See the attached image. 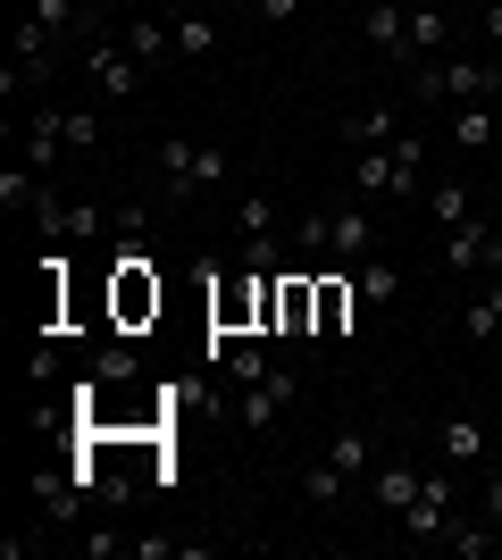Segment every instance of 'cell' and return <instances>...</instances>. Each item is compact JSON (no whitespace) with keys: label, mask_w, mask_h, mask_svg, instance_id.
Wrapping results in <instances>:
<instances>
[{"label":"cell","mask_w":502,"mask_h":560,"mask_svg":"<svg viewBox=\"0 0 502 560\" xmlns=\"http://www.w3.org/2000/svg\"><path fill=\"white\" fill-rule=\"evenodd\" d=\"M410 93H419V109H435V101H444V109H469V101L502 93V68H486V59H453V50H444V59H419V68H410Z\"/></svg>","instance_id":"cell-1"},{"label":"cell","mask_w":502,"mask_h":560,"mask_svg":"<svg viewBox=\"0 0 502 560\" xmlns=\"http://www.w3.org/2000/svg\"><path fill=\"white\" fill-rule=\"evenodd\" d=\"M126 552H135V560H167V552H185V544H176V536H135Z\"/></svg>","instance_id":"cell-28"},{"label":"cell","mask_w":502,"mask_h":560,"mask_svg":"<svg viewBox=\"0 0 502 560\" xmlns=\"http://www.w3.org/2000/svg\"><path fill=\"white\" fill-rule=\"evenodd\" d=\"M486 210V201H478V192H469V185H460V176H444V185H428V218H435V226H460V218H478Z\"/></svg>","instance_id":"cell-18"},{"label":"cell","mask_w":502,"mask_h":560,"mask_svg":"<svg viewBox=\"0 0 502 560\" xmlns=\"http://www.w3.org/2000/svg\"><path fill=\"white\" fill-rule=\"evenodd\" d=\"M385 151H394V201H410L419 176H428V135H394Z\"/></svg>","instance_id":"cell-16"},{"label":"cell","mask_w":502,"mask_h":560,"mask_svg":"<svg viewBox=\"0 0 502 560\" xmlns=\"http://www.w3.org/2000/svg\"><path fill=\"white\" fill-rule=\"evenodd\" d=\"M118 43L135 50L143 68H167V59H176V25H167V18H135V25L118 34Z\"/></svg>","instance_id":"cell-14"},{"label":"cell","mask_w":502,"mask_h":560,"mask_svg":"<svg viewBox=\"0 0 502 560\" xmlns=\"http://www.w3.org/2000/svg\"><path fill=\"white\" fill-rule=\"evenodd\" d=\"M84 84H93L101 101H135V93H143V59L101 34V43H84Z\"/></svg>","instance_id":"cell-4"},{"label":"cell","mask_w":502,"mask_h":560,"mask_svg":"<svg viewBox=\"0 0 502 560\" xmlns=\"http://www.w3.org/2000/svg\"><path fill=\"white\" fill-rule=\"evenodd\" d=\"M218 369H226V385L243 394V385H260L277 360H268V343H226V351H218Z\"/></svg>","instance_id":"cell-19"},{"label":"cell","mask_w":502,"mask_h":560,"mask_svg":"<svg viewBox=\"0 0 502 560\" xmlns=\"http://www.w3.org/2000/svg\"><path fill=\"white\" fill-rule=\"evenodd\" d=\"M167 9H210V0H167Z\"/></svg>","instance_id":"cell-34"},{"label":"cell","mask_w":502,"mask_h":560,"mask_svg":"<svg viewBox=\"0 0 502 560\" xmlns=\"http://www.w3.org/2000/svg\"><path fill=\"white\" fill-rule=\"evenodd\" d=\"M402 536H410V544H444V536H453V468H444V460L428 468L419 502L402 511Z\"/></svg>","instance_id":"cell-5"},{"label":"cell","mask_w":502,"mask_h":560,"mask_svg":"<svg viewBox=\"0 0 502 560\" xmlns=\"http://www.w3.org/2000/svg\"><path fill=\"white\" fill-rule=\"evenodd\" d=\"M59 135H68V151L93 160V151H101V109H59Z\"/></svg>","instance_id":"cell-24"},{"label":"cell","mask_w":502,"mask_h":560,"mask_svg":"<svg viewBox=\"0 0 502 560\" xmlns=\"http://www.w3.org/2000/svg\"><path fill=\"white\" fill-rule=\"evenodd\" d=\"M394 135H402V109H394V101H369V109L343 117V142H352V151H385Z\"/></svg>","instance_id":"cell-12"},{"label":"cell","mask_w":502,"mask_h":560,"mask_svg":"<svg viewBox=\"0 0 502 560\" xmlns=\"http://www.w3.org/2000/svg\"><path fill=\"white\" fill-rule=\"evenodd\" d=\"M235 234H277V192H243L235 201Z\"/></svg>","instance_id":"cell-25"},{"label":"cell","mask_w":502,"mask_h":560,"mask_svg":"<svg viewBox=\"0 0 502 560\" xmlns=\"http://www.w3.org/2000/svg\"><path fill=\"white\" fill-rule=\"evenodd\" d=\"M327 460L343 468V477H360V468H377L385 452H377V435H369V427H335V435H327Z\"/></svg>","instance_id":"cell-15"},{"label":"cell","mask_w":502,"mask_h":560,"mask_svg":"<svg viewBox=\"0 0 502 560\" xmlns=\"http://www.w3.org/2000/svg\"><path fill=\"white\" fill-rule=\"evenodd\" d=\"M486 135H494V117H486V101L453 109V142H460V151H486Z\"/></svg>","instance_id":"cell-26"},{"label":"cell","mask_w":502,"mask_h":560,"mask_svg":"<svg viewBox=\"0 0 502 560\" xmlns=\"http://www.w3.org/2000/svg\"><path fill=\"white\" fill-rule=\"evenodd\" d=\"M444 50H453V18H444V0H428V9L410 0V68H419V59H444Z\"/></svg>","instance_id":"cell-13"},{"label":"cell","mask_w":502,"mask_h":560,"mask_svg":"<svg viewBox=\"0 0 502 560\" xmlns=\"http://www.w3.org/2000/svg\"><path fill=\"white\" fill-rule=\"evenodd\" d=\"M84 369H93L101 385H135V376H143V360H135V351H126V343H101L93 360H84Z\"/></svg>","instance_id":"cell-23"},{"label":"cell","mask_w":502,"mask_h":560,"mask_svg":"<svg viewBox=\"0 0 502 560\" xmlns=\"http://www.w3.org/2000/svg\"><path fill=\"white\" fill-rule=\"evenodd\" d=\"M160 302H167V293H160V277H151L143 243H118V268H109V327H118V335L151 327Z\"/></svg>","instance_id":"cell-3"},{"label":"cell","mask_w":502,"mask_h":560,"mask_svg":"<svg viewBox=\"0 0 502 560\" xmlns=\"http://www.w3.org/2000/svg\"><path fill=\"white\" fill-rule=\"evenodd\" d=\"M435 460H444V468H478L486 460V419H469V410L435 419Z\"/></svg>","instance_id":"cell-9"},{"label":"cell","mask_w":502,"mask_h":560,"mask_svg":"<svg viewBox=\"0 0 502 560\" xmlns=\"http://www.w3.org/2000/svg\"><path fill=\"white\" fill-rule=\"evenodd\" d=\"M167 25H176V59H210L218 50V18L210 9H176Z\"/></svg>","instance_id":"cell-17"},{"label":"cell","mask_w":502,"mask_h":560,"mask_svg":"<svg viewBox=\"0 0 502 560\" xmlns=\"http://www.w3.org/2000/svg\"><path fill=\"white\" fill-rule=\"evenodd\" d=\"M327 252L343 259V268H360V259H377V210H327Z\"/></svg>","instance_id":"cell-8"},{"label":"cell","mask_w":502,"mask_h":560,"mask_svg":"<svg viewBox=\"0 0 502 560\" xmlns=\"http://www.w3.org/2000/svg\"><path fill=\"white\" fill-rule=\"evenodd\" d=\"M293 9H302V0H260V9H252V18H268V25H285Z\"/></svg>","instance_id":"cell-31"},{"label":"cell","mask_w":502,"mask_h":560,"mask_svg":"<svg viewBox=\"0 0 502 560\" xmlns=\"http://www.w3.org/2000/svg\"><path fill=\"white\" fill-rule=\"evenodd\" d=\"M293 243H302V259H327V210L302 218V226H293Z\"/></svg>","instance_id":"cell-27"},{"label":"cell","mask_w":502,"mask_h":560,"mask_svg":"<svg viewBox=\"0 0 502 560\" xmlns=\"http://www.w3.org/2000/svg\"><path fill=\"white\" fill-rule=\"evenodd\" d=\"M25 376H34V394H43L50 376H59V360H50V343H34V360H25Z\"/></svg>","instance_id":"cell-29"},{"label":"cell","mask_w":502,"mask_h":560,"mask_svg":"<svg viewBox=\"0 0 502 560\" xmlns=\"http://www.w3.org/2000/svg\"><path fill=\"white\" fill-rule=\"evenodd\" d=\"M352 277H360V302H369V310H385V302H394V293H402V277L385 268V252H377V259H360Z\"/></svg>","instance_id":"cell-22"},{"label":"cell","mask_w":502,"mask_h":560,"mask_svg":"<svg viewBox=\"0 0 502 560\" xmlns=\"http://www.w3.org/2000/svg\"><path fill=\"white\" fill-rule=\"evenodd\" d=\"M360 34H369L377 59L410 68V0H369V9H360Z\"/></svg>","instance_id":"cell-7"},{"label":"cell","mask_w":502,"mask_h":560,"mask_svg":"<svg viewBox=\"0 0 502 560\" xmlns=\"http://www.w3.org/2000/svg\"><path fill=\"white\" fill-rule=\"evenodd\" d=\"M486 210H494V218H502V176H494V185H486Z\"/></svg>","instance_id":"cell-33"},{"label":"cell","mask_w":502,"mask_h":560,"mask_svg":"<svg viewBox=\"0 0 502 560\" xmlns=\"http://www.w3.org/2000/svg\"><path fill=\"white\" fill-rule=\"evenodd\" d=\"M486 34H494V43H502V0H486Z\"/></svg>","instance_id":"cell-32"},{"label":"cell","mask_w":502,"mask_h":560,"mask_svg":"<svg viewBox=\"0 0 502 560\" xmlns=\"http://www.w3.org/2000/svg\"><path fill=\"white\" fill-rule=\"evenodd\" d=\"M59 50H68V43H59V34H50L43 18H25V9H17V68H9V75H25V84H43Z\"/></svg>","instance_id":"cell-10"},{"label":"cell","mask_w":502,"mask_h":560,"mask_svg":"<svg viewBox=\"0 0 502 560\" xmlns=\"http://www.w3.org/2000/svg\"><path fill=\"white\" fill-rule=\"evenodd\" d=\"M151 160H160V192H167V201H192V192H210L218 176H226V142L160 135V142H151Z\"/></svg>","instance_id":"cell-2"},{"label":"cell","mask_w":502,"mask_h":560,"mask_svg":"<svg viewBox=\"0 0 502 560\" xmlns=\"http://www.w3.org/2000/svg\"><path fill=\"white\" fill-rule=\"evenodd\" d=\"M302 502H311V511H327V502H343V468H335L327 452H318V460L302 468Z\"/></svg>","instance_id":"cell-20"},{"label":"cell","mask_w":502,"mask_h":560,"mask_svg":"<svg viewBox=\"0 0 502 560\" xmlns=\"http://www.w3.org/2000/svg\"><path fill=\"white\" fill-rule=\"evenodd\" d=\"M469 335H478V343H502V277H486V293L469 302Z\"/></svg>","instance_id":"cell-21"},{"label":"cell","mask_w":502,"mask_h":560,"mask_svg":"<svg viewBox=\"0 0 502 560\" xmlns=\"http://www.w3.org/2000/svg\"><path fill=\"white\" fill-rule=\"evenodd\" d=\"M419 486H428L419 460H377V468H369V493H377V511H394V518L419 502Z\"/></svg>","instance_id":"cell-11"},{"label":"cell","mask_w":502,"mask_h":560,"mask_svg":"<svg viewBox=\"0 0 502 560\" xmlns=\"http://www.w3.org/2000/svg\"><path fill=\"white\" fill-rule=\"evenodd\" d=\"M17 9H34V0H17Z\"/></svg>","instance_id":"cell-35"},{"label":"cell","mask_w":502,"mask_h":560,"mask_svg":"<svg viewBox=\"0 0 502 560\" xmlns=\"http://www.w3.org/2000/svg\"><path fill=\"white\" fill-rule=\"evenodd\" d=\"M293 401H302V376H293V369H268L260 385H243V401H235V419L252 427V435H268V427L285 419Z\"/></svg>","instance_id":"cell-6"},{"label":"cell","mask_w":502,"mask_h":560,"mask_svg":"<svg viewBox=\"0 0 502 560\" xmlns=\"http://www.w3.org/2000/svg\"><path fill=\"white\" fill-rule=\"evenodd\" d=\"M486 527H494V536H502V468H494V477H486Z\"/></svg>","instance_id":"cell-30"}]
</instances>
